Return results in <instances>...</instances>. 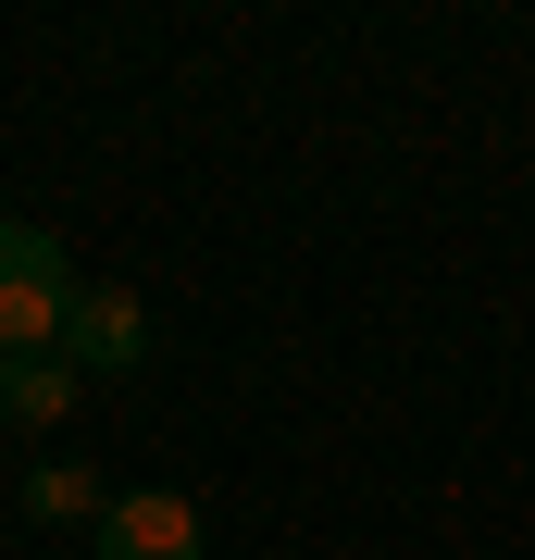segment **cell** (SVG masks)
Returning <instances> with one entry per match:
<instances>
[{
    "mask_svg": "<svg viewBox=\"0 0 535 560\" xmlns=\"http://www.w3.org/2000/svg\"><path fill=\"white\" fill-rule=\"evenodd\" d=\"M138 349H150V312L125 300V287H75V312H62V361H75V374H125Z\"/></svg>",
    "mask_w": 535,
    "mask_h": 560,
    "instance_id": "cell-3",
    "label": "cell"
},
{
    "mask_svg": "<svg viewBox=\"0 0 535 560\" xmlns=\"http://www.w3.org/2000/svg\"><path fill=\"white\" fill-rule=\"evenodd\" d=\"M75 361H13V386H0V411H13V423H62V411H75Z\"/></svg>",
    "mask_w": 535,
    "mask_h": 560,
    "instance_id": "cell-4",
    "label": "cell"
},
{
    "mask_svg": "<svg viewBox=\"0 0 535 560\" xmlns=\"http://www.w3.org/2000/svg\"><path fill=\"white\" fill-rule=\"evenodd\" d=\"M0 386H13V361H0Z\"/></svg>",
    "mask_w": 535,
    "mask_h": 560,
    "instance_id": "cell-6",
    "label": "cell"
},
{
    "mask_svg": "<svg viewBox=\"0 0 535 560\" xmlns=\"http://www.w3.org/2000/svg\"><path fill=\"white\" fill-rule=\"evenodd\" d=\"M100 560H199V499H175V486L113 499L100 511Z\"/></svg>",
    "mask_w": 535,
    "mask_h": 560,
    "instance_id": "cell-2",
    "label": "cell"
},
{
    "mask_svg": "<svg viewBox=\"0 0 535 560\" xmlns=\"http://www.w3.org/2000/svg\"><path fill=\"white\" fill-rule=\"evenodd\" d=\"M75 312V275L38 224H0V361H38V337H62Z\"/></svg>",
    "mask_w": 535,
    "mask_h": 560,
    "instance_id": "cell-1",
    "label": "cell"
},
{
    "mask_svg": "<svg viewBox=\"0 0 535 560\" xmlns=\"http://www.w3.org/2000/svg\"><path fill=\"white\" fill-rule=\"evenodd\" d=\"M38 511H50V523H88V511H113V499H100L88 474H62V460H50V474H38Z\"/></svg>",
    "mask_w": 535,
    "mask_h": 560,
    "instance_id": "cell-5",
    "label": "cell"
}]
</instances>
